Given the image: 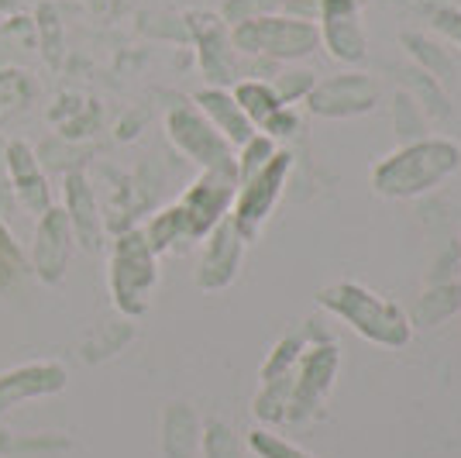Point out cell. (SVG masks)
Segmentation results:
<instances>
[{
	"label": "cell",
	"mask_w": 461,
	"mask_h": 458,
	"mask_svg": "<svg viewBox=\"0 0 461 458\" xmlns=\"http://www.w3.org/2000/svg\"><path fill=\"white\" fill-rule=\"evenodd\" d=\"M203 452L207 458H238V444L224 424H211L203 435Z\"/></svg>",
	"instance_id": "22"
},
{
	"label": "cell",
	"mask_w": 461,
	"mask_h": 458,
	"mask_svg": "<svg viewBox=\"0 0 461 458\" xmlns=\"http://www.w3.org/2000/svg\"><path fill=\"white\" fill-rule=\"evenodd\" d=\"M321 304L338 310L345 321L358 327L362 334L375 338V342L385 344H403L406 342V321L396 307L383 304L379 297H372L358 287H334L321 293Z\"/></svg>",
	"instance_id": "4"
},
{
	"label": "cell",
	"mask_w": 461,
	"mask_h": 458,
	"mask_svg": "<svg viewBox=\"0 0 461 458\" xmlns=\"http://www.w3.org/2000/svg\"><path fill=\"white\" fill-rule=\"evenodd\" d=\"M158 269H155V252L145 242V231H124L114 242L111 252V297L114 304L138 317L149 307V293H152Z\"/></svg>",
	"instance_id": "2"
},
{
	"label": "cell",
	"mask_w": 461,
	"mask_h": 458,
	"mask_svg": "<svg viewBox=\"0 0 461 458\" xmlns=\"http://www.w3.org/2000/svg\"><path fill=\"white\" fill-rule=\"evenodd\" d=\"M73 224L66 217L62 207H49L41 217H35V242H32V272L39 276L41 283L56 287L66 279V266L73 255Z\"/></svg>",
	"instance_id": "7"
},
{
	"label": "cell",
	"mask_w": 461,
	"mask_h": 458,
	"mask_svg": "<svg viewBox=\"0 0 461 458\" xmlns=\"http://www.w3.org/2000/svg\"><path fill=\"white\" fill-rule=\"evenodd\" d=\"M196 107H200V114L211 121L213 128L221 132L224 142H234V145H245L251 138V121L245 117V111L234 104V96L224 94L221 87H213V90H203V94H196Z\"/></svg>",
	"instance_id": "14"
},
{
	"label": "cell",
	"mask_w": 461,
	"mask_h": 458,
	"mask_svg": "<svg viewBox=\"0 0 461 458\" xmlns=\"http://www.w3.org/2000/svg\"><path fill=\"white\" fill-rule=\"evenodd\" d=\"M62 197H66L62 210H66V217L73 224V234L86 249H96L100 245V214H96V197L90 190V179L83 172H69Z\"/></svg>",
	"instance_id": "13"
},
{
	"label": "cell",
	"mask_w": 461,
	"mask_h": 458,
	"mask_svg": "<svg viewBox=\"0 0 461 458\" xmlns=\"http://www.w3.org/2000/svg\"><path fill=\"white\" fill-rule=\"evenodd\" d=\"M321 18H324V35L334 56L348 62L366 56V35L358 28V14L351 0H321Z\"/></svg>",
	"instance_id": "12"
},
{
	"label": "cell",
	"mask_w": 461,
	"mask_h": 458,
	"mask_svg": "<svg viewBox=\"0 0 461 458\" xmlns=\"http://www.w3.org/2000/svg\"><path fill=\"white\" fill-rule=\"evenodd\" d=\"M272 155H276V152H272L269 138H255V134H251L249 142H245V155L238 159V179L245 183L249 176H255V172H258L262 166H266V162H269Z\"/></svg>",
	"instance_id": "20"
},
{
	"label": "cell",
	"mask_w": 461,
	"mask_h": 458,
	"mask_svg": "<svg viewBox=\"0 0 461 458\" xmlns=\"http://www.w3.org/2000/svg\"><path fill=\"white\" fill-rule=\"evenodd\" d=\"M179 238H186V228H183V214L179 207H169L162 210V214H155L152 224L145 228V242L152 245V252H169L179 242Z\"/></svg>",
	"instance_id": "19"
},
{
	"label": "cell",
	"mask_w": 461,
	"mask_h": 458,
	"mask_svg": "<svg viewBox=\"0 0 461 458\" xmlns=\"http://www.w3.org/2000/svg\"><path fill=\"white\" fill-rule=\"evenodd\" d=\"M241 231L234 228V221L224 217L217 228L207 234V249H203V262H200V272H196V283L203 289H221L228 287L238 272V262H241Z\"/></svg>",
	"instance_id": "11"
},
{
	"label": "cell",
	"mask_w": 461,
	"mask_h": 458,
	"mask_svg": "<svg viewBox=\"0 0 461 458\" xmlns=\"http://www.w3.org/2000/svg\"><path fill=\"white\" fill-rule=\"evenodd\" d=\"M234 45L251 56H279L296 59L307 56L310 49H317L321 32L310 21L296 18H272V14H258V18L238 21L230 32Z\"/></svg>",
	"instance_id": "3"
},
{
	"label": "cell",
	"mask_w": 461,
	"mask_h": 458,
	"mask_svg": "<svg viewBox=\"0 0 461 458\" xmlns=\"http://www.w3.org/2000/svg\"><path fill=\"white\" fill-rule=\"evenodd\" d=\"M18 210V197L11 187V169H7V142L0 138V217L7 221Z\"/></svg>",
	"instance_id": "23"
},
{
	"label": "cell",
	"mask_w": 461,
	"mask_h": 458,
	"mask_svg": "<svg viewBox=\"0 0 461 458\" xmlns=\"http://www.w3.org/2000/svg\"><path fill=\"white\" fill-rule=\"evenodd\" d=\"M289 0H224V7H221V14L224 21H249V18H258V14H269L276 7H286Z\"/></svg>",
	"instance_id": "21"
},
{
	"label": "cell",
	"mask_w": 461,
	"mask_h": 458,
	"mask_svg": "<svg viewBox=\"0 0 461 458\" xmlns=\"http://www.w3.org/2000/svg\"><path fill=\"white\" fill-rule=\"evenodd\" d=\"M203 32H200V66L207 79L213 83H230L234 77V62H230V41L224 35V28L217 24V18H203Z\"/></svg>",
	"instance_id": "15"
},
{
	"label": "cell",
	"mask_w": 461,
	"mask_h": 458,
	"mask_svg": "<svg viewBox=\"0 0 461 458\" xmlns=\"http://www.w3.org/2000/svg\"><path fill=\"white\" fill-rule=\"evenodd\" d=\"M234 187H238V169H203V176L176 204L183 214L186 238H207L224 221L234 200Z\"/></svg>",
	"instance_id": "5"
},
{
	"label": "cell",
	"mask_w": 461,
	"mask_h": 458,
	"mask_svg": "<svg viewBox=\"0 0 461 458\" xmlns=\"http://www.w3.org/2000/svg\"><path fill=\"white\" fill-rule=\"evenodd\" d=\"M286 169H289L286 155H272L262 169L245 179V187L238 193V204H234V217H230L234 228L241 231V238H251V234L258 231V224L269 217Z\"/></svg>",
	"instance_id": "8"
},
{
	"label": "cell",
	"mask_w": 461,
	"mask_h": 458,
	"mask_svg": "<svg viewBox=\"0 0 461 458\" xmlns=\"http://www.w3.org/2000/svg\"><path fill=\"white\" fill-rule=\"evenodd\" d=\"M251 448H255L262 458H307V455H300L296 448L283 444L279 438L266 435V431H255V435H251Z\"/></svg>",
	"instance_id": "24"
},
{
	"label": "cell",
	"mask_w": 461,
	"mask_h": 458,
	"mask_svg": "<svg viewBox=\"0 0 461 458\" xmlns=\"http://www.w3.org/2000/svg\"><path fill=\"white\" fill-rule=\"evenodd\" d=\"M7 169H11V187L18 197V207H24L32 217H41L49 207H56L49 176L28 142H7Z\"/></svg>",
	"instance_id": "9"
},
{
	"label": "cell",
	"mask_w": 461,
	"mask_h": 458,
	"mask_svg": "<svg viewBox=\"0 0 461 458\" xmlns=\"http://www.w3.org/2000/svg\"><path fill=\"white\" fill-rule=\"evenodd\" d=\"M293 128H296V117L289 114L286 107H283V111H279V114L266 124V132H269V134H286V132H293Z\"/></svg>",
	"instance_id": "25"
},
{
	"label": "cell",
	"mask_w": 461,
	"mask_h": 458,
	"mask_svg": "<svg viewBox=\"0 0 461 458\" xmlns=\"http://www.w3.org/2000/svg\"><path fill=\"white\" fill-rule=\"evenodd\" d=\"M169 138L183 152L196 159L203 169H238V162L230 159L228 142L213 128L207 117L200 114V107L193 104H176L169 111Z\"/></svg>",
	"instance_id": "6"
},
{
	"label": "cell",
	"mask_w": 461,
	"mask_h": 458,
	"mask_svg": "<svg viewBox=\"0 0 461 458\" xmlns=\"http://www.w3.org/2000/svg\"><path fill=\"white\" fill-rule=\"evenodd\" d=\"M66 389V369L59 362H28L0 376V414L24 400H39Z\"/></svg>",
	"instance_id": "10"
},
{
	"label": "cell",
	"mask_w": 461,
	"mask_h": 458,
	"mask_svg": "<svg viewBox=\"0 0 461 458\" xmlns=\"http://www.w3.org/2000/svg\"><path fill=\"white\" fill-rule=\"evenodd\" d=\"M32 276V262L28 252L21 249L14 231L7 228V221L0 217V289H14Z\"/></svg>",
	"instance_id": "17"
},
{
	"label": "cell",
	"mask_w": 461,
	"mask_h": 458,
	"mask_svg": "<svg viewBox=\"0 0 461 458\" xmlns=\"http://www.w3.org/2000/svg\"><path fill=\"white\" fill-rule=\"evenodd\" d=\"M334 365H338L334 348H321V352L310 359L307 369H303V380H300V393H296V407H300V410L310 407V400H317V393L327 386L330 372H334Z\"/></svg>",
	"instance_id": "18"
},
{
	"label": "cell",
	"mask_w": 461,
	"mask_h": 458,
	"mask_svg": "<svg viewBox=\"0 0 461 458\" xmlns=\"http://www.w3.org/2000/svg\"><path fill=\"white\" fill-rule=\"evenodd\" d=\"M230 96H234V104L245 111V117H249L251 124H262V128L283 111L279 94H276L272 87H266V83H238Z\"/></svg>",
	"instance_id": "16"
},
{
	"label": "cell",
	"mask_w": 461,
	"mask_h": 458,
	"mask_svg": "<svg viewBox=\"0 0 461 458\" xmlns=\"http://www.w3.org/2000/svg\"><path fill=\"white\" fill-rule=\"evenodd\" d=\"M458 166V149L447 142H420L400 155H393L375 169V187L389 197H413L441 183Z\"/></svg>",
	"instance_id": "1"
}]
</instances>
